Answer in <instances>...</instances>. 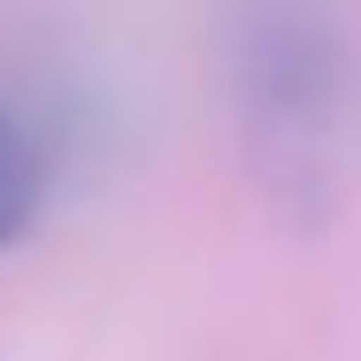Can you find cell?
<instances>
[{"label":"cell","mask_w":361,"mask_h":361,"mask_svg":"<svg viewBox=\"0 0 361 361\" xmlns=\"http://www.w3.org/2000/svg\"><path fill=\"white\" fill-rule=\"evenodd\" d=\"M39 200H47V139L16 108H0V246L23 238V223L39 216Z\"/></svg>","instance_id":"2"},{"label":"cell","mask_w":361,"mask_h":361,"mask_svg":"<svg viewBox=\"0 0 361 361\" xmlns=\"http://www.w3.org/2000/svg\"><path fill=\"white\" fill-rule=\"evenodd\" d=\"M238 139L269 200L331 208L361 169V54L323 0H246L231 23Z\"/></svg>","instance_id":"1"}]
</instances>
